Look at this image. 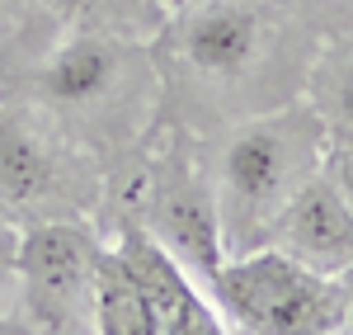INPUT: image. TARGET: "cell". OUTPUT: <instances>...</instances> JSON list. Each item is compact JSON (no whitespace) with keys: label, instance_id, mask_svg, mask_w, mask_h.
Listing matches in <instances>:
<instances>
[{"label":"cell","instance_id":"cell-2","mask_svg":"<svg viewBox=\"0 0 353 335\" xmlns=\"http://www.w3.org/2000/svg\"><path fill=\"white\" fill-rule=\"evenodd\" d=\"M0 90L43 113L104 170L151 137L165 99L151 43L118 33H61L24 76Z\"/></svg>","mask_w":353,"mask_h":335},{"label":"cell","instance_id":"cell-6","mask_svg":"<svg viewBox=\"0 0 353 335\" xmlns=\"http://www.w3.org/2000/svg\"><path fill=\"white\" fill-rule=\"evenodd\" d=\"M104 231L85 218L19 227L14 251V326L48 335H94V269Z\"/></svg>","mask_w":353,"mask_h":335},{"label":"cell","instance_id":"cell-1","mask_svg":"<svg viewBox=\"0 0 353 335\" xmlns=\"http://www.w3.org/2000/svg\"><path fill=\"white\" fill-rule=\"evenodd\" d=\"M321 33L288 0H193L165 15L151 52L161 66V118L193 137L306 99Z\"/></svg>","mask_w":353,"mask_h":335},{"label":"cell","instance_id":"cell-14","mask_svg":"<svg viewBox=\"0 0 353 335\" xmlns=\"http://www.w3.org/2000/svg\"><path fill=\"white\" fill-rule=\"evenodd\" d=\"M14 251H19V227L0 213V326H14Z\"/></svg>","mask_w":353,"mask_h":335},{"label":"cell","instance_id":"cell-11","mask_svg":"<svg viewBox=\"0 0 353 335\" xmlns=\"http://www.w3.org/2000/svg\"><path fill=\"white\" fill-rule=\"evenodd\" d=\"M94 331L99 335H156L151 331V312H146L137 283L128 279V269L113 255L109 241H104L99 269H94Z\"/></svg>","mask_w":353,"mask_h":335},{"label":"cell","instance_id":"cell-9","mask_svg":"<svg viewBox=\"0 0 353 335\" xmlns=\"http://www.w3.org/2000/svg\"><path fill=\"white\" fill-rule=\"evenodd\" d=\"M66 33H118V38H156L165 24L161 0H48Z\"/></svg>","mask_w":353,"mask_h":335},{"label":"cell","instance_id":"cell-5","mask_svg":"<svg viewBox=\"0 0 353 335\" xmlns=\"http://www.w3.org/2000/svg\"><path fill=\"white\" fill-rule=\"evenodd\" d=\"M208 298L221 331L236 335H344L339 279L316 274L273 246L226 255L208 279Z\"/></svg>","mask_w":353,"mask_h":335},{"label":"cell","instance_id":"cell-3","mask_svg":"<svg viewBox=\"0 0 353 335\" xmlns=\"http://www.w3.org/2000/svg\"><path fill=\"white\" fill-rule=\"evenodd\" d=\"M330 128L306 99L241 118L203 137V170L217 203L221 255H250L269 246L283 208L325 166Z\"/></svg>","mask_w":353,"mask_h":335},{"label":"cell","instance_id":"cell-4","mask_svg":"<svg viewBox=\"0 0 353 335\" xmlns=\"http://www.w3.org/2000/svg\"><path fill=\"white\" fill-rule=\"evenodd\" d=\"M109 170L43 113L0 90V213L14 227L85 218L99 227Z\"/></svg>","mask_w":353,"mask_h":335},{"label":"cell","instance_id":"cell-12","mask_svg":"<svg viewBox=\"0 0 353 335\" xmlns=\"http://www.w3.org/2000/svg\"><path fill=\"white\" fill-rule=\"evenodd\" d=\"M288 10L301 15L321 38H334V33L353 28V0H288Z\"/></svg>","mask_w":353,"mask_h":335},{"label":"cell","instance_id":"cell-7","mask_svg":"<svg viewBox=\"0 0 353 335\" xmlns=\"http://www.w3.org/2000/svg\"><path fill=\"white\" fill-rule=\"evenodd\" d=\"M109 246L123 260L128 279L137 283L156 335H221V316L212 307V298L141 222L118 218L109 227Z\"/></svg>","mask_w":353,"mask_h":335},{"label":"cell","instance_id":"cell-16","mask_svg":"<svg viewBox=\"0 0 353 335\" xmlns=\"http://www.w3.org/2000/svg\"><path fill=\"white\" fill-rule=\"evenodd\" d=\"M165 10H179V5H193V0H161Z\"/></svg>","mask_w":353,"mask_h":335},{"label":"cell","instance_id":"cell-10","mask_svg":"<svg viewBox=\"0 0 353 335\" xmlns=\"http://www.w3.org/2000/svg\"><path fill=\"white\" fill-rule=\"evenodd\" d=\"M306 104L325 128H353V28L321 43L306 76Z\"/></svg>","mask_w":353,"mask_h":335},{"label":"cell","instance_id":"cell-15","mask_svg":"<svg viewBox=\"0 0 353 335\" xmlns=\"http://www.w3.org/2000/svg\"><path fill=\"white\" fill-rule=\"evenodd\" d=\"M339 279V293H344V335H353V265L334 274Z\"/></svg>","mask_w":353,"mask_h":335},{"label":"cell","instance_id":"cell-13","mask_svg":"<svg viewBox=\"0 0 353 335\" xmlns=\"http://www.w3.org/2000/svg\"><path fill=\"white\" fill-rule=\"evenodd\" d=\"M330 184L339 189V198L353 208V128H330V142H325V166Z\"/></svg>","mask_w":353,"mask_h":335},{"label":"cell","instance_id":"cell-8","mask_svg":"<svg viewBox=\"0 0 353 335\" xmlns=\"http://www.w3.org/2000/svg\"><path fill=\"white\" fill-rule=\"evenodd\" d=\"M269 246L330 279L353 265V208L339 198L325 170H316L301 184V194L283 208Z\"/></svg>","mask_w":353,"mask_h":335}]
</instances>
